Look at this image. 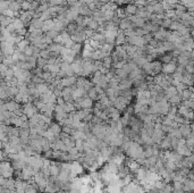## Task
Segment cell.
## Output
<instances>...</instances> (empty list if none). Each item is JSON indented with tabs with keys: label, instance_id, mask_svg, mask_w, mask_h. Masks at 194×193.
<instances>
[{
	"label": "cell",
	"instance_id": "obj_17",
	"mask_svg": "<svg viewBox=\"0 0 194 193\" xmlns=\"http://www.w3.org/2000/svg\"><path fill=\"white\" fill-rule=\"evenodd\" d=\"M193 97H194L193 92H191L188 89H185V90L181 93L182 100H190V99H192V100H193Z\"/></svg>",
	"mask_w": 194,
	"mask_h": 193
},
{
	"label": "cell",
	"instance_id": "obj_7",
	"mask_svg": "<svg viewBox=\"0 0 194 193\" xmlns=\"http://www.w3.org/2000/svg\"><path fill=\"white\" fill-rule=\"evenodd\" d=\"M124 43H126V37L124 34V31H122V30L118 28L117 35L116 38H115V46H122Z\"/></svg>",
	"mask_w": 194,
	"mask_h": 193
},
{
	"label": "cell",
	"instance_id": "obj_14",
	"mask_svg": "<svg viewBox=\"0 0 194 193\" xmlns=\"http://www.w3.org/2000/svg\"><path fill=\"white\" fill-rule=\"evenodd\" d=\"M65 31L69 34V35H72V34H75L76 33V31H77V25L74 23V22H69L66 27H65Z\"/></svg>",
	"mask_w": 194,
	"mask_h": 193
},
{
	"label": "cell",
	"instance_id": "obj_21",
	"mask_svg": "<svg viewBox=\"0 0 194 193\" xmlns=\"http://www.w3.org/2000/svg\"><path fill=\"white\" fill-rule=\"evenodd\" d=\"M28 25L33 26L34 28H40L41 30V27L43 25V22L40 19V18H32L31 21H30V24Z\"/></svg>",
	"mask_w": 194,
	"mask_h": 193
},
{
	"label": "cell",
	"instance_id": "obj_12",
	"mask_svg": "<svg viewBox=\"0 0 194 193\" xmlns=\"http://www.w3.org/2000/svg\"><path fill=\"white\" fill-rule=\"evenodd\" d=\"M176 58L174 57L173 52L168 51V52H165L162 56H160V62L162 64H166V63H170V62H174Z\"/></svg>",
	"mask_w": 194,
	"mask_h": 193
},
{
	"label": "cell",
	"instance_id": "obj_24",
	"mask_svg": "<svg viewBox=\"0 0 194 193\" xmlns=\"http://www.w3.org/2000/svg\"><path fill=\"white\" fill-rule=\"evenodd\" d=\"M115 15H116L119 19H124V18L127 17V16H126V13H125V10H124V8H122V7H118L116 10H115Z\"/></svg>",
	"mask_w": 194,
	"mask_h": 193
},
{
	"label": "cell",
	"instance_id": "obj_33",
	"mask_svg": "<svg viewBox=\"0 0 194 193\" xmlns=\"http://www.w3.org/2000/svg\"><path fill=\"white\" fill-rule=\"evenodd\" d=\"M39 57L41 58H43V59H48L49 57H50V51L48 50V49H44V50H40L39 51Z\"/></svg>",
	"mask_w": 194,
	"mask_h": 193
},
{
	"label": "cell",
	"instance_id": "obj_40",
	"mask_svg": "<svg viewBox=\"0 0 194 193\" xmlns=\"http://www.w3.org/2000/svg\"><path fill=\"white\" fill-rule=\"evenodd\" d=\"M104 43H108V44H113V46H115V37L104 38Z\"/></svg>",
	"mask_w": 194,
	"mask_h": 193
},
{
	"label": "cell",
	"instance_id": "obj_23",
	"mask_svg": "<svg viewBox=\"0 0 194 193\" xmlns=\"http://www.w3.org/2000/svg\"><path fill=\"white\" fill-rule=\"evenodd\" d=\"M180 106H183V107H186V108H188L190 110H193V107H194V101L192 99H190V100H182L181 103H180Z\"/></svg>",
	"mask_w": 194,
	"mask_h": 193
},
{
	"label": "cell",
	"instance_id": "obj_13",
	"mask_svg": "<svg viewBox=\"0 0 194 193\" xmlns=\"http://www.w3.org/2000/svg\"><path fill=\"white\" fill-rule=\"evenodd\" d=\"M53 28V19H47V21H44L43 22V25L41 27V31L43 32V34L44 33H47L48 31H50Z\"/></svg>",
	"mask_w": 194,
	"mask_h": 193
},
{
	"label": "cell",
	"instance_id": "obj_30",
	"mask_svg": "<svg viewBox=\"0 0 194 193\" xmlns=\"http://www.w3.org/2000/svg\"><path fill=\"white\" fill-rule=\"evenodd\" d=\"M82 47H83V43H75L74 42V44L72 46V50H74V51L76 52L77 55H79L81 53V51H82Z\"/></svg>",
	"mask_w": 194,
	"mask_h": 193
},
{
	"label": "cell",
	"instance_id": "obj_26",
	"mask_svg": "<svg viewBox=\"0 0 194 193\" xmlns=\"http://www.w3.org/2000/svg\"><path fill=\"white\" fill-rule=\"evenodd\" d=\"M164 13H165V10H164L161 3L160 2H155V5H153V14H164Z\"/></svg>",
	"mask_w": 194,
	"mask_h": 193
},
{
	"label": "cell",
	"instance_id": "obj_29",
	"mask_svg": "<svg viewBox=\"0 0 194 193\" xmlns=\"http://www.w3.org/2000/svg\"><path fill=\"white\" fill-rule=\"evenodd\" d=\"M30 8H31V2L23 0L22 3H21V10L22 12H27V10H30Z\"/></svg>",
	"mask_w": 194,
	"mask_h": 193
},
{
	"label": "cell",
	"instance_id": "obj_44",
	"mask_svg": "<svg viewBox=\"0 0 194 193\" xmlns=\"http://www.w3.org/2000/svg\"><path fill=\"white\" fill-rule=\"evenodd\" d=\"M94 0H79V2L82 3V5H88V3H90V2H93Z\"/></svg>",
	"mask_w": 194,
	"mask_h": 193
},
{
	"label": "cell",
	"instance_id": "obj_27",
	"mask_svg": "<svg viewBox=\"0 0 194 193\" xmlns=\"http://www.w3.org/2000/svg\"><path fill=\"white\" fill-rule=\"evenodd\" d=\"M15 27V30L17 31V30H19V28H22V27H24V24H23V22L19 19V18H14L13 19V23H12Z\"/></svg>",
	"mask_w": 194,
	"mask_h": 193
},
{
	"label": "cell",
	"instance_id": "obj_42",
	"mask_svg": "<svg viewBox=\"0 0 194 193\" xmlns=\"http://www.w3.org/2000/svg\"><path fill=\"white\" fill-rule=\"evenodd\" d=\"M7 69H8V66H6L5 64L0 63V74H2V75L5 76V73H6Z\"/></svg>",
	"mask_w": 194,
	"mask_h": 193
},
{
	"label": "cell",
	"instance_id": "obj_36",
	"mask_svg": "<svg viewBox=\"0 0 194 193\" xmlns=\"http://www.w3.org/2000/svg\"><path fill=\"white\" fill-rule=\"evenodd\" d=\"M31 82L33 83V84H40V83H44V81L41 78L40 76H37V75H32V77H31Z\"/></svg>",
	"mask_w": 194,
	"mask_h": 193
},
{
	"label": "cell",
	"instance_id": "obj_39",
	"mask_svg": "<svg viewBox=\"0 0 194 193\" xmlns=\"http://www.w3.org/2000/svg\"><path fill=\"white\" fill-rule=\"evenodd\" d=\"M39 5L40 3L37 1V0H33V1L31 2V8H30V10H34V12H37V9H38Z\"/></svg>",
	"mask_w": 194,
	"mask_h": 193
},
{
	"label": "cell",
	"instance_id": "obj_8",
	"mask_svg": "<svg viewBox=\"0 0 194 193\" xmlns=\"http://www.w3.org/2000/svg\"><path fill=\"white\" fill-rule=\"evenodd\" d=\"M118 28H119V30H122V31H125V30H128V28H133V25H132L130 21L128 19V17H126V18H124V19H120V21H119Z\"/></svg>",
	"mask_w": 194,
	"mask_h": 193
},
{
	"label": "cell",
	"instance_id": "obj_18",
	"mask_svg": "<svg viewBox=\"0 0 194 193\" xmlns=\"http://www.w3.org/2000/svg\"><path fill=\"white\" fill-rule=\"evenodd\" d=\"M91 14H92V12L88 8L86 5H82L78 9V15H81V16H91Z\"/></svg>",
	"mask_w": 194,
	"mask_h": 193
},
{
	"label": "cell",
	"instance_id": "obj_41",
	"mask_svg": "<svg viewBox=\"0 0 194 193\" xmlns=\"http://www.w3.org/2000/svg\"><path fill=\"white\" fill-rule=\"evenodd\" d=\"M52 42H55V43H58V44H61L63 46V38H61V35H60V33L56 37V38L52 40Z\"/></svg>",
	"mask_w": 194,
	"mask_h": 193
},
{
	"label": "cell",
	"instance_id": "obj_43",
	"mask_svg": "<svg viewBox=\"0 0 194 193\" xmlns=\"http://www.w3.org/2000/svg\"><path fill=\"white\" fill-rule=\"evenodd\" d=\"M56 104H58V106H64L65 104L64 98H63V97H58L57 100H56Z\"/></svg>",
	"mask_w": 194,
	"mask_h": 193
},
{
	"label": "cell",
	"instance_id": "obj_37",
	"mask_svg": "<svg viewBox=\"0 0 194 193\" xmlns=\"http://www.w3.org/2000/svg\"><path fill=\"white\" fill-rule=\"evenodd\" d=\"M8 7H9V2H8V1H6V0L0 1V14L2 13L3 10L8 9Z\"/></svg>",
	"mask_w": 194,
	"mask_h": 193
},
{
	"label": "cell",
	"instance_id": "obj_11",
	"mask_svg": "<svg viewBox=\"0 0 194 193\" xmlns=\"http://www.w3.org/2000/svg\"><path fill=\"white\" fill-rule=\"evenodd\" d=\"M124 10H125V13H126V16L128 17V16H133V15L136 14L137 7H136L134 3H127V5L124 7Z\"/></svg>",
	"mask_w": 194,
	"mask_h": 193
},
{
	"label": "cell",
	"instance_id": "obj_6",
	"mask_svg": "<svg viewBox=\"0 0 194 193\" xmlns=\"http://www.w3.org/2000/svg\"><path fill=\"white\" fill-rule=\"evenodd\" d=\"M78 106L81 107V109H92L93 108V100H91L89 97H85L81 100V102H78Z\"/></svg>",
	"mask_w": 194,
	"mask_h": 193
},
{
	"label": "cell",
	"instance_id": "obj_20",
	"mask_svg": "<svg viewBox=\"0 0 194 193\" xmlns=\"http://www.w3.org/2000/svg\"><path fill=\"white\" fill-rule=\"evenodd\" d=\"M63 48V46L61 44H58V43H55V42H52L51 44H49L48 46V50L50 52H57V53H59L60 52V49Z\"/></svg>",
	"mask_w": 194,
	"mask_h": 193
},
{
	"label": "cell",
	"instance_id": "obj_25",
	"mask_svg": "<svg viewBox=\"0 0 194 193\" xmlns=\"http://www.w3.org/2000/svg\"><path fill=\"white\" fill-rule=\"evenodd\" d=\"M91 39H92V40H94V41H98V42H102V43H104V34H102V33L94 32Z\"/></svg>",
	"mask_w": 194,
	"mask_h": 193
},
{
	"label": "cell",
	"instance_id": "obj_16",
	"mask_svg": "<svg viewBox=\"0 0 194 193\" xmlns=\"http://www.w3.org/2000/svg\"><path fill=\"white\" fill-rule=\"evenodd\" d=\"M14 18H10V17H7V16H3V15H0V26H8L9 24H12Z\"/></svg>",
	"mask_w": 194,
	"mask_h": 193
},
{
	"label": "cell",
	"instance_id": "obj_9",
	"mask_svg": "<svg viewBox=\"0 0 194 193\" xmlns=\"http://www.w3.org/2000/svg\"><path fill=\"white\" fill-rule=\"evenodd\" d=\"M194 190V181L185 178L183 182V191L184 192H193Z\"/></svg>",
	"mask_w": 194,
	"mask_h": 193
},
{
	"label": "cell",
	"instance_id": "obj_2",
	"mask_svg": "<svg viewBox=\"0 0 194 193\" xmlns=\"http://www.w3.org/2000/svg\"><path fill=\"white\" fill-rule=\"evenodd\" d=\"M76 78H77L76 76L64 77V78H61V80H60V82H59V84H58L57 86H58V88H60V89L73 86V85H75V83H76Z\"/></svg>",
	"mask_w": 194,
	"mask_h": 193
},
{
	"label": "cell",
	"instance_id": "obj_15",
	"mask_svg": "<svg viewBox=\"0 0 194 193\" xmlns=\"http://www.w3.org/2000/svg\"><path fill=\"white\" fill-rule=\"evenodd\" d=\"M167 101H168L170 104H175V106H178L182 101V98H181V94L180 93H176L175 95H173V97H170L167 99Z\"/></svg>",
	"mask_w": 194,
	"mask_h": 193
},
{
	"label": "cell",
	"instance_id": "obj_4",
	"mask_svg": "<svg viewBox=\"0 0 194 193\" xmlns=\"http://www.w3.org/2000/svg\"><path fill=\"white\" fill-rule=\"evenodd\" d=\"M5 107H6V110L14 113V111H16L17 109H21V108H22V104L16 102L15 100H8V101L5 102Z\"/></svg>",
	"mask_w": 194,
	"mask_h": 193
},
{
	"label": "cell",
	"instance_id": "obj_45",
	"mask_svg": "<svg viewBox=\"0 0 194 193\" xmlns=\"http://www.w3.org/2000/svg\"><path fill=\"white\" fill-rule=\"evenodd\" d=\"M3 148H5V142L0 141V150H3Z\"/></svg>",
	"mask_w": 194,
	"mask_h": 193
},
{
	"label": "cell",
	"instance_id": "obj_31",
	"mask_svg": "<svg viewBox=\"0 0 194 193\" xmlns=\"http://www.w3.org/2000/svg\"><path fill=\"white\" fill-rule=\"evenodd\" d=\"M46 65H47V60H46V59H43V58H41V57H38V58H37V67H38V68L42 69Z\"/></svg>",
	"mask_w": 194,
	"mask_h": 193
},
{
	"label": "cell",
	"instance_id": "obj_35",
	"mask_svg": "<svg viewBox=\"0 0 194 193\" xmlns=\"http://www.w3.org/2000/svg\"><path fill=\"white\" fill-rule=\"evenodd\" d=\"M44 34H46L47 37H49L50 39H52V40H53V39L56 38L58 34H59V32H58V31H56L55 28H52V30H50V31H48L47 33H44Z\"/></svg>",
	"mask_w": 194,
	"mask_h": 193
},
{
	"label": "cell",
	"instance_id": "obj_10",
	"mask_svg": "<svg viewBox=\"0 0 194 193\" xmlns=\"http://www.w3.org/2000/svg\"><path fill=\"white\" fill-rule=\"evenodd\" d=\"M150 64H151V69H152V72H153V74H155V75L159 74V73H161L162 63H161L160 60L155 59V60H153V62H151Z\"/></svg>",
	"mask_w": 194,
	"mask_h": 193
},
{
	"label": "cell",
	"instance_id": "obj_34",
	"mask_svg": "<svg viewBox=\"0 0 194 193\" xmlns=\"http://www.w3.org/2000/svg\"><path fill=\"white\" fill-rule=\"evenodd\" d=\"M83 145H84V141L83 140H76L75 141V148L77 149L78 152H84L83 151Z\"/></svg>",
	"mask_w": 194,
	"mask_h": 193
},
{
	"label": "cell",
	"instance_id": "obj_19",
	"mask_svg": "<svg viewBox=\"0 0 194 193\" xmlns=\"http://www.w3.org/2000/svg\"><path fill=\"white\" fill-rule=\"evenodd\" d=\"M88 97L90 98L91 100H93V101H98V100L100 99V95L95 92V90H94V86H93V88H91L90 90L88 91Z\"/></svg>",
	"mask_w": 194,
	"mask_h": 193
},
{
	"label": "cell",
	"instance_id": "obj_28",
	"mask_svg": "<svg viewBox=\"0 0 194 193\" xmlns=\"http://www.w3.org/2000/svg\"><path fill=\"white\" fill-rule=\"evenodd\" d=\"M101 50H104V51H107V52H111L114 51V49H115V46H113V44H108V43H102V46H101V48H100Z\"/></svg>",
	"mask_w": 194,
	"mask_h": 193
},
{
	"label": "cell",
	"instance_id": "obj_3",
	"mask_svg": "<svg viewBox=\"0 0 194 193\" xmlns=\"http://www.w3.org/2000/svg\"><path fill=\"white\" fill-rule=\"evenodd\" d=\"M61 129H63V126L60 124H58V123H52L51 122L49 124V129H50V132H51L52 134L55 135L56 140L59 139V134L61 133Z\"/></svg>",
	"mask_w": 194,
	"mask_h": 193
},
{
	"label": "cell",
	"instance_id": "obj_32",
	"mask_svg": "<svg viewBox=\"0 0 194 193\" xmlns=\"http://www.w3.org/2000/svg\"><path fill=\"white\" fill-rule=\"evenodd\" d=\"M98 26H99V24H98V22H97L95 19H93V18H92V19H91V22H90V23H89V25L86 26V27L95 32V31H97V28H98Z\"/></svg>",
	"mask_w": 194,
	"mask_h": 193
},
{
	"label": "cell",
	"instance_id": "obj_38",
	"mask_svg": "<svg viewBox=\"0 0 194 193\" xmlns=\"http://www.w3.org/2000/svg\"><path fill=\"white\" fill-rule=\"evenodd\" d=\"M0 15H3V16H7V17L14 18V12H12L10 9H6V10H3Z\"/></svg>",
	"mask_w": 194,
	"mask_h": 193
},
{
	"label": "cell",
	"instance_id": "obj_22",
	"mask_svg": "<svg viewBox=\"0 0 194 193\" xmlns=\"http://www.w3.org/2000/svg\"><path fill=\"white\" fill-rule=\"evenodd\" d=\"M35 89L38 90L40 94H43V93H46V92H48L49 91V88H48V84H46V83H40V84H37L35 85Z\"/></svg>",
	"mask_w": 194,
	"mask_h": 193
},
{
	"label": "cell",
	"instance_id": "obj_1",
	"mask_svg": "<svg viewBox=\"0 0 194 193\" xmlns=\"http://www.w3.org/2000/svg\"><path fill=\"white\" fill-rule=\"evenodd\" d=\"M176 59L174 62H170V63H166V64H162V67H161V73H164L165 75H173L176 71Z\"/></svg>",
	"mask_w": 194,
	"mask_h": 193
},
{
	"label": "cell",
	"instance_id": "obj_5",
	"mask_svg": "<svg viewBox=\"0 0 194 193\" xmlns=\"http://www.w3.org/2000/svg\"><path fill=\"white\" fill-rule=\"evenodd\" d=\"M132 86H133V83H132V81L128 80V78H123V80H120L119 83H118V88L122 91L129 90V89H132Z\"/></svg>",
	"mask_w": 194,
	"mask_h": 193
}]
</instances>
